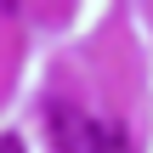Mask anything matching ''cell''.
I'll use <instances>...</instances> for the list:
<instances>
[{
	"mask_svg": "<svg viewBox=\"0 0 153 153\" xmlns=\"http://www.w3.org/2000/svg\"><path fill=\"white\" fill-rule=\"evenodd\" d=\"M0 153H17V142H11V136H6V142H0Z\"/></svg>",
	"mask_w": 153,
	"mask_h": 153,
	"instance_id": "7a4b0ae2",
	"label": "cell"
},
{
	"mask_svg": "<svg viewBox=\"0 0 153 153\" xmlns=\"http://www.w3.org/2000/svg\"><path fill=\"white\" fill-rule=\"evenodd\" d=\"M51 136H57V153H125V131L74 108V102H57L51 108Z\"/></svg>",
	"mask_w": 153,
	"mask_h": 153,
	"instance_id": "6da1fadb",
	"label": "cell"
}]
</instances>
